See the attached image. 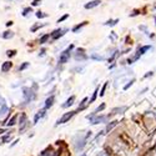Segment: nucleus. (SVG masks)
<instances>
[{
	"label": "nucleus",
	"instance_id": "9b49d317",
	"mask_svg": "<svg viewBox=\"0 0 156 156\" xmlns=\"http://www.w3.org/2000/svg\"><path fill=\"white\" fill-rule=\"evenodd\" d=\"M45 115V110H41V111H39V113L35 115V119H34V124H36V122L39 121V119H41L43 116Z\"/></svg>",
	"mask_w": 156,
	"mask_h": 156
},
{
	"label": "nucleus",
	"instance_id": "f3484780",
	"mask_svg": "<svg viewBox=\"0 0 156 156\" xmlns=\"http://www.w3.org/2000/svg\"><path fill=\"white\" fill-rule=\"evenodd\" d=\"M50 38V34H45V35H43L41 38H40V41H39V43H40V44H45L46 41H48V39Z\"/></svg>",
	"mask_w": 156,
	"mask_h": 156
},
{
	"label": "nucleus",
	"instance_id": "c756f323",
	"mask_svg": "<svg viewBox=\"0 0 156 156\" xmlns=\"http://www.w3.org/2000/svg\"><path fill=\"white\" fill-rule=\"evenodd\" d=\"M29 13H31V8H26V9H24V12H23V15L24 16H26Z\"/></svg>",
	"mask_w": 156,
	"mask_h": 156
},
{
	"label": "nucleus",
	"instance_id": "6e6552de",
	"mask_svg": "<svg viewBox=\"0 0 156 156\" xmlns=\"http://www.w3.org/2000/svg\"><path fill=\"white\" fill-rule=\"evenodd\" d=\"M63 35H64V30L58 29V30H55L53 34H51V38L54 39V40H56V39H59L60 36H63Z\"/></svg>",
	"mask_w": 156,
	"mask_h": 156
},
{
	"label": "nucleus",
	"instance_id": "f257e3e1",
	"mask_svg": "<svg viewBox=\"0 0 156 156\" xmlns=\"http://www.w3.org/2000/svg\"><path fill=\"white\" fill-rule=\"evenodd\" d=\"M85 141H86V136H84L82 134H79V135L75 137V147H76V150H81L82 147H84Z\"/></svg>",
	"mask_w": 156,
	"mask_h": 156
},
{
	"label": "nucleus",
	"instance_id": "0eeeda50",
	"mask_svg": "<svg viewBox=\"0 0 156 156\" xmlns=\"http://www.w3.org/2000/svg\"><path fill=\"white\" fill-rule=\"evenodd\" d=\"M20 131H23L25 129V126H26V115L25 114H21L20 115Z\"/></svg>",
	"mask_w": 156,
	"mask_h": 156
},
{
	"label": "nucleus",
	"instance_id": "a878e982",
	"mask_svg": "<svg viewBox=\"0 0 156 156\" xmlns=\"http://www.w3.org/2000/svg\"><path fill=\"white\" fill-rule=\"evenodd\" d=\"M91 58H92V59H95V60H104L103 56H100V55H96V54H92V55H91Z\"/></svg>",
	"mask_w": 156,
	"mask_h": 156
},
{
	"label": "nucleus",
	"instance_id": "9d476101",
	"mask_svg": "<svg viewBox=\"0 0 156 156\" xmlns=\"http://www.w3.org/2000/svg\"><path fill=\"white\" fill-rule=\"evenodd\" d=\"M74 100H75V96H70L68 100H66V103L63 104V108H69V106H71V105L74 104Z\"/></svg>",
	"mask_w": 156,
	"mask_h": 156
},
{
	"label": "nucleus",
	"instance_id": "ddd939ff",
	"mask_svg": "<svg viewBox=\"0 0 156 156\" xmlns=\"http://www.w3.org/2000/svg\"><path fill=\"white\" fill-rule=\"evenodd\" d=\"M86 59V55L82 54V50H81V54H79V51H77V54H75V60L79 61V60H85Z\"/></svg>",
	"mask_w": 156,
	"mask_h": 156
},
{
	"label": "nucleus",
	"instance_id": "7ed1b4c3",
	"mask_svg": "<svg viewBox=\"0 0 156 156\" xmlns=\"http://www.w3.org/2000/svg\"><path fill=\"white\" fill-rule=\"evenodd\" d=\"M74 48L72 45H70V48L69 49H66L65 51H63L61 53V55H60V59H59V63H61V64H65V63H68V60L70 59V50Z\"/></svg>",
	"mask_w": 156,
	"mask_h": 156
},
{
	"label": "nucleus",
	"instance_id": "393cba45",
	"mask_svg": "<svg viewBox=\"0 0 156 156\" xmlns=\"http://www.w3.org/2000/svg\"><path fill=\"white\" fill-rule=\"evenodd\" d=\"M29 65H30V63H24V64L19 68V70L21 71V70H24V69H26V68H29Z\"/></svg>",
	"mask_w": 156,
	"mask_h": 156
},
{
	"label": "nucleus",
	"instance_id": "e433bc0d",
	"mask_svg": "<svg viewBox=\"0 0 156 156\" xmlns=\"http://www.w3.org/2000/svg\"><path fill=\"white\" fill-rule=\"evenodd\" d=\"M98 156H106V155H105V154H104V152H101V154H99V155H98Z\"/></svg>",
	"mask_w": 156,
	"mask_h": 156
},
{
	"label": "nucleus",
	"instance_id": "2f4dec72",
	"mask_svg": "<svg viewBox=\"0 0 156 156\" xmlns=\"http://www.w3.org/2000/svg\"><path fill=\"white\" fill-rule=\"evenodd\" d=\"M10 139H12V136H10V135H6V136H3V141H4V142H8V141L10 140Z\"/></svg>",
	"mask_w": 156,
	"mask_h": 156
},
{
	"label": "nucleus",
	"instance_id": "423d86ee",
	"mask_svg": "<svg viewBox=\"0 0 156 156\" xmlns=\"http://www.w3.org/2000/svg\"><path fill=\"white\" fill-rule=\"evenodd\" d=\"M100 3H101L100 0H92V1L85 4V9H92V8H96V6H99V5H100Z\"/></svg>",
	"mask_w": 156,
	"mask_h": 156
},
{
	"label": "nucleus",
	"instance_id": "aec40b11",
	"mask_svg": "<svg viewBox=\"0 0 156 156\" xmlns=\"http://www.w3.org/2000/svg\"><path fill=\"white\" fill-rule=\"evenodd\" d=\"M98 92H99V89H96L95 91H94V94H92V98L90 99V103H94L96 100V96H98Z\"/></svg>",
	"mask_w": 156,
	"mask_h": 156
},
{
	"label": "nucleus",
	"instance_id": "412c9836",
	"mask_svg": "<svg viewBox=\"0 0 156 156\" xmlns=\"http://www.w3.org/2000/svg\"><path fill=\"white\" fill-rule=\"evenodd\" d=\"M86 103H87V99L85 98V99H84V100H82V101H81V105L79 106V110H82V109H85V106H86Z\"/></svg>",
	"mask_w": 156,
	"mask_h": 156
},
{
	"label": "nucleus",
	"instance_id": "2eb2a0df",
	"mask_svg": "<svg viewBox=\"0 0 156 156\" xmlns=\"http://www.w3.org/2000/svg\"><path fill=\"white\" fill-rule=\"evenodd\" d=\"M16 119H18V115H14L13 118H12V119H10V120L6 122V125H8V126H13V125H15Z\"/></svg>",
	"mask_w": 156,
	"mask_h": 156
},
{
	"label": "nucleus",
	"instance_id": "f8f14e48",
	"mask_svg": "<svg viewBox=\"0 0 156 156\" xmlns=\"http://www.w3.org/2000/svg\"><path fill=\"white\" fill-rule=\"evenodd\" d=\"M1 36H3V39H12V38L14 36V32H13V31H9V30H8V31L3 32V35H1Z\"/></svg>",
	"mask_w": 156,
	"mask_h": 156
},
{
	"label": "nucleus",
	"instance_id": "39448f33",
	"mask_svg": "<svg viewBox=\"0 0 156 156\" xmlns=\"http://www.w3.org/2000/svg\"><path fill=\"white\" fill-rule=\"evenodd\" d=\"M8 113V106H6V103L5 100L0 96V116H3Z\"/></svg>",
	"mask_w": 156,
	"mask_h": 156
},
{
	"label": "nucleus",
	"instance_id": "a211bd4d",
	"mask_svg": "<svg viewBox=\"0 0 156 156\" xmlns=\"http://www.w3.org/2000/svg\"><path fill=\"white\" fill-rule=\"evenodd\" d=\"M118 122H119V121H116V120H115V121H113V122H111V124H109V125H108V127H106V131H110V130L113 129L114 126H116V125H118Z\"/></svg>",
	"mask_w": 156,
	"mask_h": 156
},
{
	"label": "nucleus",
	"instance_id": "4be33fe9",
	"mask_svg": "<svg viewBox=\"0 0 156 156\" xmlns=\"http://www.w3.org/2000/svg\"><path fill=\"white\" fill-rule=\"evenodd\" d=\"M105 109V104H101V105H100V106L95 110V111H94V115H96L98 113H99V111H101V110H104Z\"/></svg>",
	"mask_w": 156,
	"mask_h": 156
},
{
	"label": "nucleus",
	"instance_id": "473e14b6",
	"mask_svg": "<svg viewBox=\"0 0 156 156\" xmlns=\"http://www.w3.org/2000/svg\"><path fill=\"white\" fill-rule=\"evenodd\" d=\"M132 84H134V80H131V81L129 82V84H127V85H125V86H124V89H125V90H127V89H129V87H130Z\"/></svg>",
	"mask_w": 156,
	"mask_h": 156
},
{
	"label": "nucleus",
	"instance_id": "58836bf2",
	"mask_svg": "<svg viewBox=\"0 0 156 156\" xmlns=\"http://www.w3.org/2000/svg\"><path fill=\"white\" fill-rule=\"evenodd\" d=\"M155 21H156V18H155Z\"/></svg>",
	"mask_w": 156,
	"mask_h": 156
},
{
	"label": "nucleus",
	"instance_id": "c9c22d12",
	"mask_svg": "<svg viewBox=\"0 0 156 156\" xmlns=\"http://www.w3.org/2000/svg\"><path fill=\"white\" fill-rule=\"evenodd\" d=\"M13 25V21H8L6 23V26H12Z\"/></svg>",
	"mask_w": 156,
	"mask_h": 156
},
{
	"label": "nucleus",
	"instance_id": "f704fd0d",
	"mask_svg": "<svg viewBox=\"0 0 156 156\" xmlns=\"http://www.w3.org/2000/svg\"><path fill=\"white\" fill-rule=\"evenodd\" d=\"M125 110H126V108H121V109H115V110H114V114L116 113V111H125Z\"/></svg>",
	"mask_w": 156,
	"mask_h": 156
},
{
	"label": "nucleus",
	"instance_id": "7c9ffc66",
	"mask_svg": "<svg viewBox=\"0 0 156 156\" xmlns=\"http://www.w3.org/2000/svg\"><path fill=\"white\" fill-rule=\"evenodd\" d=\"M68 18H69V15H68V14H65L64 16H61V18H60V19L58 20V23H61V21H64V20H66V19H68Z\"/></svg>",
	"mask_w": 156,
	"mask_h": 156
},
{
	"label": "nucleus",
	"instance_id": "dca6fc26",
	"mask_svg": "<svg viewBox=\"0 0 156 156\" xmlns=\"http://www.w3.org/2000/svg\"><path fill=\"white\" fill-rule=\"evenodd\" d=\"M87 23H86V21H84V23H81V24H79V25H76L75 27H74V29H72V32H77V31H79L80 29H81V27L82 26H85Z\"/></svg>",
	"mask_w": 156,
	"mask_h": 156
},
{
	"label": "nucleus",
	"instance_id": "b1692460",
	"mask_svg": "<svg viewBox=\"0 0 156 156\" xmlns=\"http://www.w3.org/2000/svg\"><path fill=\"white\" fill-rule=\"evenodd\" d=\"M106 86H108V82H105V84H104V86L101 87V91H100V96H103V95H104L105 90H106Z\"/></svg>",
	"mask_w": 156,
	"mask_h": 156
},
{
	"label": "nucleus",
	"instance_id": "5701e85b",
	"mask_svg": "<svg viewBox=\"0 0 156 156\" xmlns=\"http://www.w3.org/2000/svg\"><path fill=\"white\" fill-rule=\"evenodd\" d=\"M36 16H38L39 19H41V18H46L48 15H46V14H44V13H41V12H38V13H36Z\"/></svg>",
	"mask_w": 156,
	"mask_h": 156
},
{
	"label": "nucleus",
	"instance_id": "4468645a",
	"mask_svg": "<svg viewBox=\"0 0 156 156\" xmlns=\"http://www.w3.org/2000/svg\"><path fill=\"white\" fill-rule=\"evenodd\" d=\"M54 104V96H50V98H48V100H46V103H45V109H49L51 105Z\"/></svg>",
	"mask_w": 156,
	"mask_h": 156
},
{
	"label": "nucleus",
	"instance_id": "4c0bfd02",
	"mask_svg": "<svg viewBox=\"0 0 156 156\" xmlns=\"http://www.w3.org/2000/svg\"><path fill=\"white\" fill-rule=\"evenodd\" d=\"M81 156H86V155H81Z\"/></svg>",
	"mask_w": 156,
	"mask_h": 156
},
{
	"label": "nucleus",
	"instance_id": "72a5a7b5",
	"mask_svg": "<svg viewBox=\"0 0 156 156\" xmlns=\"http://www.w3.org/2000/svg\"><path fill=\"white\" fill-rule=\"evenodd\" d=\"M40 3H41L40 0H34V1H32V5H34V6H36V5H39Z\"/></svg>",
	"mask_w": 156,
	"mask_h": 156
},
{
	"label": "nucleus",
	"instance_id": "cd10ccee",
	"mask_svg": "<svg viewBox=\"0 0 156 156\" xmlns=\"http://www.w3.org/2000/svg\"><path fill=\"white\" fill-rule=\"evenodd\" d=\"M116 23H118V20H109L108 23H105V25H111V26H113V25H115Z\"/></svg>",
	"mask_w": 156,
	"mask_h": 156
},
{
	"label": "nucleus",
	"instance_id": "f03ea898",
	"mask_svg": "<svg viewBox=\"0 0 156 156\" xmlns=\"http://www.w3.org/2000/svg\"><path fill=\"white\" fill-rule=\"evenodd\" d=\"M23 95H24V100H25L26 103L34 100V98H35V94L32 92V90H31V89H29V87H24L23 89Z\"/></svg>",
	"mask_w": 156,
	"mask_h": 156
},
{
	"label": "nucleus",
	"instance_id": "6ab92c4d",
	"mask_svg": "<svg viewBox=\"0 0 156 156\" xmlns=\"http://www.w3.org/2000/svg\"><path fill=\"white\" fill-rule=\"evenodd\" d=\"M147 50H150V46H142L141 49H139V54L142 55V54H145V51H147Z\"/></svg>",
	"mask_w": 156,
	"mask_h": 156
},
{
	"label": "nucleus",
	"instance_id": "20e7f679",
	"mask_svg": "<svg viewBox=\"0 0 156 156\" xmlns=\"http://www.w3.org/2000/svg\"><path fill=\"white\" fill-rule=\"evenodd\" d=\"M76 114V111H70V113H66V114H64L63 116H61V118L58 120V122H56V124L59 125V124H65V122H68L71 118H72V116H74Z\"/></svg>",
	"mask_w": 156,
	"mask_h": 156
},
{
	"label": "nucleus",
	"instance_id": "1a4fd4ad",
	"mask_svg": "<svg viewBox=\"0 0 156 156\" xmlns=\"http://www.w3.org/2000/svg\"><path fill=\"white\" fill-rule=\"evenodd\" d=\"M12 66H13V63H10V61H6V63L3 64L1 71H3V72H6V71H9L10 69H12Z\"/></svg>",
	"mask_w": 156,
	"mask_h": 156
},
{
	"label": "nucleus",
	"instance_id": "bb28decb",
	"mask_svg": "<svg viewBox=\"0 0 156 156\" xmlns=\"http://www.w3.org/2000/svg\"><path fill=\"white\" fill-rule=\"evenodd\" d=\"M15 54H16L15 50H8V51H6V55H8V56H14Z\"/></svg>",
	"mask_w": 156,
	"mask_h": 156
},
{
	"label": "nucleus",
	"instance_id": "c85d7f7f",
	"mask_svg": "<svg viewBox=\"0 0 156 156\" xmlns=\"http://www.w3.org/2000/svg\"><path fill=\"white\" fill-rule=\"evenodd\" d=\"M41 26H44V24H38V25H35V26H32V27H31V31H36L39 27H41Z\"/></svg>",
	"mask_w": 156,
	"mask_h": 156
}]
</instances>
